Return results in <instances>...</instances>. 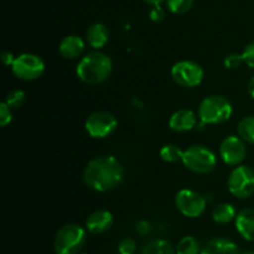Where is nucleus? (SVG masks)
Returning <instances> with one entry per match:
<instances>
[{
  "label": "nucleus",
  "instance_id": "nucleus-1",
  "mask_svg": "<svg viewBox=\"0 0 254 254\" xmlns=\"http://www.w3.org/2000/svg\"><path fill=\"white\" fill-rule=\"evenodd\" d=\"M124 179V169L118 159L103 155L94 158L86 165L83 171V181L91 190L107 192L122 184Z\"/></svg>",
  "mask_w": 254,
  "mask_h": 254
},
{
  "label": "nucleus",
  "instance_id": "nucleus-2",
  "mask_svg": "<svg viewBox=\"0 0 254 254\" xmlns=\"http://www.w3.org/2000/svg\"><path fill=\"white\" fill-rule=\"evenodd\" d=\"M113 62L108 55L101 51H92L82 57L76 67L77 77L87 84H101L109 78Z\"/></svg>",
  "mask_w": 254,
  "mask_h": 254
},
{
  "label": "nucleus",
  "instance_id": "nucleus-3",
  "mask_svg": "<svg viewBox=\"0 0 254 254\" xmlns=\"http://www.w3.org/2000/svg\"><path fill=\"white\" fill-rule=\"evenodd\" d=\"M233 107L226 97L212 94L201 101L198 106V119L201 124H222L231 118Z\"/></svg>",
  "mask_w": 254,
  "mask_h": 254
},
{
  "label": "nucleus",
  "instance_id": "nucleus-4",
  "mask_svg": "<svg viewBox=\"0 0 254 254\" xmlns=\"http://www.w3.org/2000/svg\"><path fill=\"white\" fill-rule=\"evenodd\" d=\"M87 235L83 227L76 223H67L57 231L54 241L56 254H78L86 243Z\"/></svg>",
  "mask_w": 254,
  "mask_h": 254
},
{
  "label": "nucleus",
  "instance_id": "nucleus-5",
  "mask_svg": "<svg viewBox=\"0 0 254 254\" xmlns=\"http://www.w3.org/2000/svg\"><path fill=\"white\" fill-rule=\"evenodd\" d=\"M183 164L192 173L206 175L215 170L217 165V158L216 154L207 146L195 144L184 150Z\"/></svg>",
  "mask_w": 254,
  "mask_h": 254
},
{
  "label": "nucleus",
  "instance_id": "nucleus-6",
  "mask_svg": "<svg viewBox=\"0 0 254 254\" xmlns=\"http://www.w3.org/2000/svg\"><path fill=\"white\" fill-rule=\"evenodd\" d=\"M171 77L174 82L184 88H195L203 81L205 72L201 64L190 60L179 61L171 67Z\"/></svg>",
  "mask_w": 254,
  "mask_h": 254
},
{
  "label": "nucleus",
  "instance_id": "nucleus-7",
  "mask_svg": "<svg viewBox=\"0 0 254 254\" xmlns=\"http://www.w3.org/2000/svg\"><path fill=\"white\" fill-rule=\"evenodd\" d=\"M228 191L237 198H248L254 193V170L248 165H238L227 180Z\"/></svg>",
  "mask_w": 254,
  "mask_h": 254
},
{
  "label": "nucleus",
  "instance_id": "nucleus-8",
  "mask_svg": "<svg viewBox=\"0 0 254 254\" xmlns=\"http://www.w3.org/2000/svg\"><path fill=\"white\" fill-rule=\"evenodd\" d=\"M11 71L14 76L21 81H35L44 74L45 62L35 54H21L15 57Z\"/></svg>",
  "mask_w": 254,
  "mask_h": 254
},
{
  "label": "nucleus",
  "instance_id": "nucleus-9",
  "mask_svg": "<svg viewBox=\"0 0 254 254\" xmlns=\"http://www.w3.org/2000/svg\"><path fill=\"white\" fill-rule=\"evenodd\" d=\"M175 206L179 212L188 218H197L203 215L207 200L201 193L190 189H183L175 196Z\"/></svg>",
  "mask_w": 254,
  "mask_h": 254
},
{
  "label": "nucleus",
  "instance_id": "nucleus-10",
  "mask_svg": "<svg viewBox=\"0 0 254 254\" xmlns=\"http://www.w3.org/2000/svg\"><path fill=\"white\" fill-rule=\"evenodd\" d=\"M118 127V121L109 112L99 111L89 114L84 122L87 134L94 139H104L112 135Z\"/></svg>",
  "mask_w": 254,
  "mask_h": 254
},
{
  "label": "nucleus",
  "instance_id": "nucleus-11",
  "mask_svg": "<svg viewBox=\"0 0 254 254\" xmlns=\"http://www.w3.org/2000/svg\"><path fill=\"white\" fill-rule=\"evenodd\" d=\"M246 155H247V148L245 140L241 136H226L221 143L220 156L226 165H241V163L246 159Z\"/></svg>",
  "mask_w": 254,
  "mask_h": 254
},
{
  "label": "nucleus",
  "instance_id": "nucleus-12",
  "mask_svg": "<svg viewBox=\"0 0 254 254\" xmlns=\"http://www.w3.org/2000/svg\"><path fill=\"white\" fill-rule=\"evenodd\" d=\"M197 126V116L190 109H179L169 119V127L176 133H186Z\"/></svg>",
  "mask_w": 254,
  "mask_h": 254
},
{
  "label": "nucleus",
  "instance_id": "nucleus-13",
  "mask_svg": "<svg viewBox=\"0 0 254 254\" xmlns=\"http://www.w3.org/2000/svg\"><path fill=\"white\" fill-rule=\"evenodd\" d=\"M113 215L107 210L94 211L86 221V228L93 235H101L111 230L113 226Z\"/></svg>",
  "mask_w": 254,
  "mask_h": 254
},
{
  "label": "nucleus",
  "instance_id": "nucleus-14",
  "mask_svg": "<svg viewBox=\"0 0 254 254\" xmlns=\"http://www.w3.org/2000/svg\"><path fill=\"white\" fill-rule=\"evenodd\" d=\"M84 50V41L78 35H67L61 40L59 51L62 57L67 60H74L82 55Z\"/></svg>",
  "mask_w": 254,
  "mask_h": 254
},
{
  "label": "nucleus",
  "instance_id": "nucleus-15",
  "mask_svg": "<svg viewBox=\"0 0 254 254\" xmlns=\"http://www.w3.org/2000/svg\"><path fill=\"white\" fill-rule=\"evenodd\" d=\"M201 254H240V248L233 241L218 237L208 241L201 248Z\"/></svg>",
  "mask_w": 254,
  "mask_h": 254
},
{
  "label": "nucleus",
  "instance_id": "nucleus-16",
  "mask_svg": "<svg viewBox=\"0 0 254 254\" xmlns=\"http://www.w3.org/2000/svg\"><path fill=\"white\" fill-rule=\"evenodd\" d=\"M236 228L246 241H254V208H245L237 213Z\"/></svg>",
  "mask_w": 254,
  "mask_h": 254
},
{
  "label": "nucleus",
  "instance_id": "nucleus-17",
  "mask_svg": "<svg viewBox=\"0 0 254 254\" xmlns=\"http://www.w3.org/2000/svg\"><path fill=\"white\" fill-rule=\"evenodd\" d=\"M87 44L94 50H99L107 45L109 41V30L102 22H96V24L91 25L87 30L86 34Z\"/></svg>",
  "mask_w": 254,
  "mask_h": 254
},
{
  "label": "nucleus",
  "instance_id": "nucleus-18",
  "mask_svg": "<svg viewBox=\"0 0 254 254\" xmlns=\"http://www.w3.org/2000/svg\"><path fill=\"white\" fill-rule=\"evenodd\" d=\"M236 216H237V211L235 206L228 202L218 203L212 211L213 221L218 225H227L232 222L233 220H236Z\"/></svg>",
  "mask_w": 254,
  "mask_h": 254
},
{
  "label": "nucleus",
  "instance_id": "nucleus-19",
  "mask_svg": "<svg viewBox=\"0 0 254 254\" xmlns=\"http://www.w3.org/2000/svg\"><path fill=\"white\" fill-rule=\"evenodd\" d=\"M238 136L250 144H254V116L245 117L237 124Z\"/></svg>",
  "mask_w": 254,
  "mask_h": 254
},
{
  "label": "nucleus",
  "instance_id": "nucleus-20",
  "mask_svg": "<svg viewBox=\"0 0 254 254\" xmlns=\"http://www.w3.org/2000/svg\"><path fill=\"white\" fill-rule=\"evenodd\" d=\"M141 254H176V250H174L168 241L155 240L143 248Z\"/></svg>",
  "mask_w": 254,
  "mask_h": 254
},
{
  "label": "nucleus",
  "instance_id": "nucleus-21",
  "mask_svg": "<svg viewBox=\"0 0 254 254\" xmlns=\"http://www.w3.org/2000/svg\"><path fill=\"white\" fill-rule=\"evenodd\" d=\"M176 254H201L200 243L192 236H185L176 246Z\"/></svg>",
  "mask_w": 254,
  "mask_h": 254
},
{
  "label": "nucleus",
  "instance_id": "nucleus-22",
  "mask_svg": "<svg viewBox=\"0 0 254 254\" xmlns=\"http://www.w3.org/2000/svg\"><path fill=\"white\" fill-rule=\"evenodd\" d=\"M160 158L166 163H178V161H183L184 150L179 148L175 144H166L160 149Z\"/></svg>",
  "mask_w": 254,
  "mask_h": 254
},
{
  "label": "nucleus",
  "instance_id": "nucleus-23",
  "mask_svg": "<svg viewBox=\"0 0 254 254\" xmlns=\"http://www.w3.org/2000/svg\"><path fill=\"white\" fill-rule=\"evenodd\" d=\"M166 7L173 14H186L193 6L195 0H166Z\"/></svg>",
  "mask_w": 254,
  "mask_h": 254
},
{
  "label": "nucleus",
  "instance_id": "nucleus-24",
  "mask_svg": "<svg viewBox=\"0 0 254 254\" xmlns=\"http://www.w3.org/2000/svg\"><path fill=\"white\" fill-rule=\"evenodd\" d=\"M25 98V92L21 91V89H12L5 97V103L10 107L11 109H17L24 104Z\"/></svg>",
  "mask_w": 254,
  "mask_h": 254
},
{
  "label": "nucleus",
  "instance_id": "nucleus-25",
  "mask_svg": "<svg viewBox=\"0 0 254 254\" xmlns=\"http://www.w3.org/2000/svg\"><path fill=\"white\" fill-rule=\"evenodd\" d=\"M243 64H245V60H243L242 54H231L223 60V64L228 69H236L242 66Z\"/></svg>",
  "mask_w": 254,
  "mask_h": 254
},
{
  "label": "nucleus",
  "instance_id": "nucleus-26",
  "mask_svg": "<svg viewBox=\"0 0 254 254\" xmlns=\"http://www.w3.org/2000/svg\"><path fill=\"white\" fill-rule=\"evenodd\" d=\"M121 254H134L136 251V243L133 238H123L118 246Z\"/></svg>",
  "mask_w": 254,
  "mask_h": 254
},
{
  "label": "nucleus",
  "instance_id": "nucleus-27",
  "mask_svg": "<svg viewBox=\"0 0 254 254\" xmlns=\"http://www.w3.org/2000/svg\"><path fill=\"white\" fill-rule=\"evenodd\" d=\"M11 108H10L5 102H2V103L0 104V127H1V128H5V127L11 122Z\"/></svg>",
  "mask_w": 254,
  "mask_h": 254
},
{
  "label": "nucleus",
  "instance_id": "nucleus-28",
  "mask_svg": "<svg viewBox=\"0 0 254 254\" xmlns=\"http://www.w3.org/2000/svg\"><path fill=\"white\" fill-rule=\"evenodd\" d=\"M245 64L251 68H254V42H251L245 47L242 52Z\"/></svg>",
  "mask_w": 254,
  "mask_h": 254
},
{
  "label": "nucleus",
  "instance_id": "nucleus-29",
  "mask_svg": "<svg viewBox=\"0 0 254 254\" xmlns=\"http://www.w3.org/2000/svg\"><path fill=\"white\" fill-rule=\"evenodd\" d=\"M149 17L151 19V21L161 22L165 19V11H164L163 7H161L160 5H155V6L151 7V10L149 11Z\"/></svg>",
  "mask_w": 254,
  "mask_h": 254
},
{
  "label": "nucleus",
  "instance_id": "nucleus-30",
  "mask_svg": "<svg viewBox=\"0 0 254 254\" xmlns=\"http://www.w3.org/2000/svg\"><path fill=\"white\" fill-rule=\"evenodd\" d=\"M136 232L141 236H145L150 232V223L146 222V221H139L136 223V227H135Z\"/></svg>",
  "mask_w": 254,
  "mask_h": 254
},
{
  "label": "nucleus",
  "instance_id": "nucleus-31",
  "mask_svg": "<svg viewBox=\"0 0 254 254\" xmlns=\"http://www.w3.org/2000/svg\"><path fill=\"white\" fill-rule=\"evenodd\" d=\"M1 61H2V64H5V66L11 67V64H14V61H15V57H14V55H12V52H10V51L2 52V54H1Z\"/></svg>",
  "mask_w": 254,
  "mask_h": 254
},
{
  "label": "nucleus",
  "instance_id": "nucleus-32",
  "mask_svg": "<svg viewBox=\"0 0 254 254\" xmlns=\"http://www.w3.org/2000/svg\"><path fill=\"white\" fill-rule=\"evenodd\" d=\"M247 89H248V93H250V96L254 99V76L250 79V82H248Z\"/></svg>",
  "mask_w": 254,
  "mask_h": 254
},
{
  "label": "nucleus",
  "instance_id": "nucleus-33",
  "mask_svg": "<svg viewBox=\"0 0 254 254\" xmlns=\"http://www.w3.org/2000/svg\"><path fill=\"white\" fill-rule=\"evenodd\" d=\"M144 2H146V4L151 5V6H155V5H160L161 2L166 1V0H143Z\"/></svg>",
  "mask_w": 254,
  "mask_h": 254
},
{
  "label": "nucleus",
  "instance_id": "nucleus-34",
  "mask_svg": "<svg viewBox=\"0 0 254 254\" xmlns=\"http://www.w3.org/2000/svg\"><path fill=\"white\" fill-rule=\"evenodd\" d=\"M245 254H254V251H251V252H247V253H245Z\"/></svg>",
  "mask_w": 254,
  "mask_h": 254
}]
</instances>
